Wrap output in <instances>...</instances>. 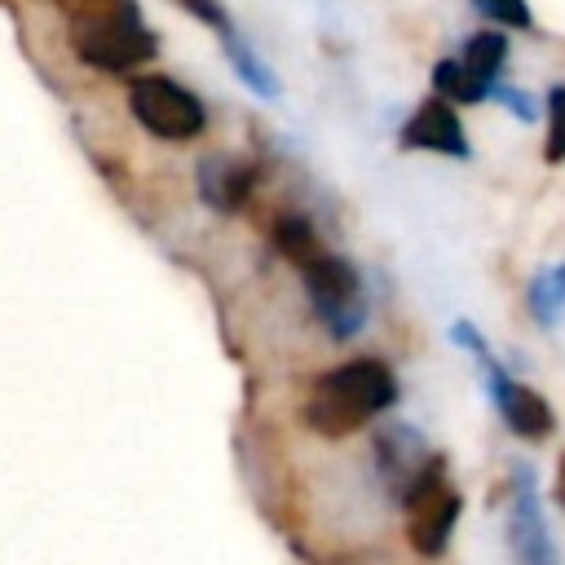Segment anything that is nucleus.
Here are the masks:
<instances>
[{"label":"nucleus","instance_id":"nucleus-9","mask_svg":"<svg viewBox=\"0 0 565 565\" xmlns=\"http://www.w3.org/2000/svg\"><path fill=\"white\" fill-rule=\"evenodd\" d=\"M402 146H406V150H428V154L468 159L463 124H459L455 106L441 102V97H428V102L415 106V115L402 124Z\"/></svg>","mask_w":565,"mask_h":565},{"label":"nucleus","instance_id":"nucleus-19","mask_svg":"<svg viewBox=\"0 0 565 565\" xmlns=\"http://www.w3.org/2000/svg\"><path fill=\"white\" fill-rule=\"evenodd\" d=\"M490 93L508 106V110H516L521 119H534V106H530V97L525 93H516V88H503V84H490Z\"/></svg>","mask_w":565,"mask_h":565},{"label":"nucleus","instance_id":"nucleus-6","mask_svg":"<svg viewBox=\"0 0 565 565\" xmlns=\"http://www.w3.org/2000/svg\"><path fill=\"white\" fill-rule=\"evenodd\" d=\"M508 547L516 565H561V552L547 534L539 508V477L530 463H512V503H508Z\"/></svg>","mask_w":565,"mask_h":565},{"label":"nucleus","instance_id":"nucleus-12","mask_svg":"<svg viewBox=\"0 0 565 565\" xmlns=\"http://www.w3.org/2000/svg\"><path fill=\"white\" fill-rule=\"evenodd\" d=\"M530 313L543 327H556L565 318V260L534 274V282H530Z\"/></svg>","mask_w":565,"mask_h":565},{"label":"nucleus","instance_id":"nucleus-16","mask_svg":"<svg viewBox=\"0 0 565 565\" xmlns=\"http://www.w3.org/2000/svg\"><path fill=\"white\" fill-rule=\"evenodd\" d=\"M547 159H565V84L547 93Z\"/></svg>","mask_w":565,"mask_h":565},{"label":"nucleus","instance_id":"nucleus-13","mask_svg":"<svg viewBox=\"0 0 565 565\" xmlns=\"http://www.w3.org/2000/svg\"><path fill=\"white\" fill-rule=\"evenodd\" d=\"M221 44H225V57L234 62V71H238V79L252 88V93H260V97H278V79H274V71L252 53V44L238 35V31H230V35H221Z\"/></svg>","mask_w":565,"mask_h":565},{"label":"nucleus","instance_id":"nucleus-2","mask_svg":"<svg viewBox=\"0 0 565 565\" xmlns=\"http://www.w3.org/2000/svg\"><path fill=\"white\" fill-rule=\"evenodd\" d=\"M397 402V375L384 358H349L322 371L305 397V424L318 437H349Z\"/></svg>","mask_w":565,"mask_h":565},{"label":"nucleus","instance_id":"nucleus-11","mask_svg":"<svg viewBox=\"0 0 565 565\" xmlns=\"http://www.w3.org/2000/svg\"><path fill=\"white\" fill-rule=\"evenodd\" d=\"M433 88H437V97L441 102H481V97H490V84L486 79H477L459 57H446V62H437L433 66Z\"/></svg>","mask_w":565,"mask_h":565},{"label":"nucleus","instance_id":"nucleus-14","mask_svg":"<svg viewBox=\"0 0 565 565\" xmlns=\"http://www.w3.org/2000/svg\"><path fill=\"white\" fill-rule=\"evenodd\" d=\"M459 62H463L477 79L494 84L499 71H503V62H508V40H503L499 31H477V35L463 40V57H459Z\"/></svg>","mask_w":565,"mask_h":565},{"label":"nucleus","instance_id":"nucleus-7","mask_svg":"<svg viewBox=\"0 0 565 565\" xmlns=\"http://www.w3.org/2000/svg\"><path fill=\"white\" fill-rule=\"evenodd\" d=\"M371 450H375V472H380V481H384L397 499L441 459V455L428 450V441H424V433H419L415 424H397V419L375 428Z\"/></svg>","mask_w":565,"mask_h":565},{"label":"nucleus","instance_id":"nucleus-4","mask_svg":"<svg viewBox=\"0 0 565 565\" xmlns=\"http://www.w3.org/2000/svg\"><path fill=\"white\" fill-rule=\"evenodd\" d=\"M128 110L159 141H194L207 128L203 102L168 75H137L128 84Z\"/></svg>","mask_w":565,"mask_h":565},{"label":"nucleus","instance_id":"nucleus-5","mask_svg":"<svg viewBox=\"0 0 565 565\" xmlns=\"http://www.w3.org/2000/svg\"><path fill=\"white\" fill-rule=\"evenodd\" d=\"M406 508V539L419 556H441L455 525H459V512H463V499L459 490L446 481V459H437L402 499Z\"/></svg>","mask_w":565,"mask_h":565},{"label":"nucleus","instance_id":"nucleus-10","mask_svg":"<svg viewBox=\"0 0 565 565\" xmlns=\"http://www.w3.org/2000/svg\"><path fill=\"white\" fill-rule=\"evenodd\" d=\"M256 185V168L234 154H207L199 163V194L216 212H238Z\"/></svg>","mask_w":565,"mask_h":565},{"label":"nucleus","instance_id":"nucleus-1","mask_svg":"<svg viewBox=\"0 0 565 565\" xmlns=\"http://www.w3.org/2000/svg\"><path fill=\"white\" fill-rule=\"evenodd\" d=\"M269 234H274V247L300 269L305 296H309L318 322L327 327V335L331 340H353L366 327V313H371L366 291H362V274L344 256H335L318 238L313 221L300 216V212L274 216V230Z\"/></svg>","mask_w":565,"mask_h":565},{"label":"nucleus","instance_id":"nucleus-15","mask_svg":"<svg viewBox=\"0 0 565 565\" xmlns=\"http://www.w3.org/2000/svg\"><path fill=\"white\" fill-rule=\"evenodd\" d=\"M472 4H477V13L494 18L499 26H516V31H530L534 26V13H530L525 0H472Z\"/></svg>","mask_w":565,"mask_h":565},{"label":"nucleus","instance_id":"nucleus-18","mask_svg":"<svg viewBox=\"0 0 565 565\" xmlns=\"http://www.w3.org/2000/svg\"><path fill=\"white\" fill-rule=\"evenodd\" d=\"M137 0H57V9L75 22V18H97V13H115V9H132Z\"/></svg>","mask_w":565,"mask_h":565},{"label":"nucleus","instance_id":"nucleus-17","mask_svg":"<svg viewBox=\"0 0 565 565\" xmlns=\"http://www.w3.org/2000/svg\"><path fill=\"white\" fill-rule=\"evenodd\" d=\"M185 13H194L203 26H212L216 35H230L234 31V22H230V13L221 9V0H177Z\"/></svg>","mask_w":565,"mask_h":565},{"label":"nucleus","instance_id":"nucleus-20","mask_svg":"<svg viewBox=\"0 0 565 565\" xmlns=\"http://www.w3.org/2000/svg\"><path fill=\"white\" fill-rule=\"evenodd\" d=\"M556 490H561V499H565V463H561V481H556Z\"/></svg>","mask_w":565,"mask_h":565},{"label":"nucleus","instance_id":"nucleus-3","mask_svg":"<svg viewBox=\"0 0 565 565\" xmlns=\"http://www.w3.org/2000/svg\"><path fill=\"white\" fill-rule=\"evenodd\" d=\"M71 49L79 53V62L119 75V71L150 62L159 53V40L141 22V9L132 4V9H115V13H97V18H75L71 22Z\"/></svg>","mask_w":565,"mask_h":565},{"label":"nucleus","instance_id":"nucleus-8","mask_svg":"<svg viewBox=\"0 0 565 565\" xmlns=\"http://www.w3.org/2000/svg\"><path fill=\"white\" fill-rule=\"evenodd\" d=\"M481 366H486V388H490V402H494V411L503 415V424H508V433H516L521 441H543V437H552V428H556V415H552V406L530 388V384H521V380H512L490 353L481 358Z\"/></svg>","mask_w":565,"mask_h":565}]
</instances>
